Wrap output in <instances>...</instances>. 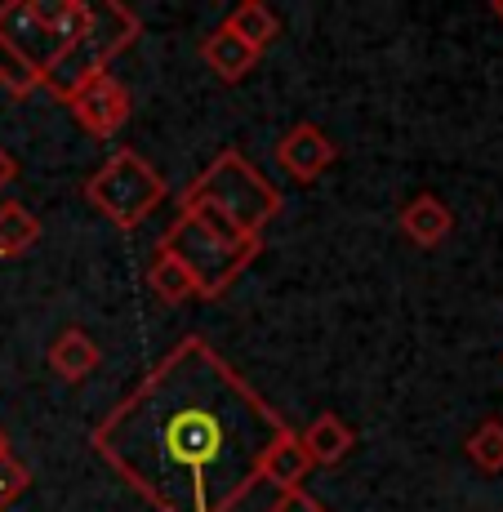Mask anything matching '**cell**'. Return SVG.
<instances>
[{
	"label": "cell",
	"instance_id": "1",
	"mask_svg": "<svg viewBox=\"0 0 503 512\" xmlns=\"http://www.w3.org/2000/svg\"><path fill=\"white\" fill-rule=\"evenodd\" d=\"M290 432L210 339L187 334L94 428V455L156 512H232Z\"/></svg>",
	"mask_w": 503,
	"mask_h": 512
},
{
	"label": "cell",
	"instance_id": "2",
	"mask_svg": "<svg viewBox=\"0 0 503 512\" xmlns=\"http://www.w3.org/2000/svg\"><path fill=\"white\" fill-rule=\"evenodd\" d=\"M161 250H170L187 268V277L196 285V299H219L259 259L263 236L241 232L223 214H214L210 205H179V219L165 228Z\"/></svg>",
	"mask_w": 503,
	"mask_h": 512
},
{
	"label": "cell",
	"instance_id": "3",
	"mask_svg": "<svg viewBox=\"0 0 503 512\" xmlns=\"http://www.w3.org/2000/svg\"><path fill=\"white\" fill-rule=\"evenodd\" d=\"M183 205H210L214 214H223L241 232L259 236L281 214V192L236 147H228L196 174V183L183 192Z\"/></svg>",
	"mask_w": 503,
	"mask_h": 512
},
{
	"label": "cell",
	"instance_id": "4",
	"mask_svg": "<svg viewBox=\"0 0 503 512\" xmlns=\"http://www.w3.org/2000/svg\"><path fill=\"white\" fill-rule=\"evenodd\" d=\"M138 32H143V23H138V14L130 5H121V0H107V5H94V18L90 27H85L81 41H72L63 49V54L54 58V63L41 72V85L54 98H72L81 90L85 81H94V76H107V67H112L116 54H125Z\"/></svg>",
	"mask_w": 503,
	"mask_h": 512
},
{
	"label": "cell",
	"instance_id": "5",
	"mask_svg": "<svg viewBox=\"0 0 503 512\" xmlns=\"http://www.w3.org/2000/svg\"><path fill=\"white\" fill-rule=\"evenodd\" d=\"M85 201H90L112 228L134 232L138 223L165 201V179L134 147H121V152L107 156L94 170V179L85 183Z\"/></svg>",
	"mask_w": 503,
	"mask_h": 512
},
{
	"label": "cell",
	"instance_id": "6",
	"mask_svg": "<svg viewBox=\"0 0 503 512\" xmlns=\"http://www.w3.org/2000/svg\"><path fill=\"white\" fill-rule=\"evenodd\" d=\"M0 45L14 58H23L27 67L41 72L63 54V32L54 23V5H41V0H5L0 5Z\"/></svg>",
	"mask_w": 503,
	"mask_h": 512
},
{
	"label": "cell",
	"instance_id": "7",
	"mask_svg": "<svg viewBox=\"0 0 503 512\" xmlns=\"http://www.w3.org/2000/svg\"><path fill=\"white\" fill-rule=\"evenodd\" d=\"M67 107H72L76 125H81L85 134H94V139H112V134L130 121V90L107 72V76L85 81L81 90L67 98Z\"/></svg>",
	"mask_w": 503,
	"mask_h": 512
},
{
	"label": "cell",
	"instance_id": "8",
	"mask_svg": "<svg viewBox=\"0 0 503 512\" xmlns=\"http://www.w3.org/2000/svg\"><path fill=\"white\" fill-rule=\"evenodd\" d=\"M334 156H339L334 139L321 130V125H312V121L285 130L281 143H276V165H281L294 183H317L321 174L334 165Z\"/></svg>",
	"mask_w": 503,
	"mask_h": 512
},
{
	"label": "cell",
	"instance_id": "9",
	"mask_svg": "<svg viewBox=\"0 0 503 512\" xmlns=\"http://www.w3.org/2000/svg\"><path fill=\"white\" fill-rule=\"evenodd\" d=\"M201 58L223 85H236V81H245V76L259 67L263 54L254 45H245L241 36H232L228 27H214V32L201 41Z\"/></svg>",
	"mask_w": 503,
	"mask_h": 512
},
{
	"label": "cell",
	"instance_id": "10",
	"mask_svg": "<svg viewBox=\"0 0 503 512\" xmlns=\"http://www.w3.org/2000/svg\"><path fill=\"white\" fill-rule=\"evenodd\" d=\"M401 232L410 236L414 245H423V250H432V245H441L450 236V228H455V214H450L446 201H437L432 192L414 196V201L401 210Z\"/></svg>",
	"mask_w": 503,
	"mask_h": 512
},
{
	"label": "cell",
	"instance_id": "11",
	"mask_svg": "<svg viewBox=\"0 0 503 512\" xmlns=\"http://www.w3.org/2000/svg\"><path fill=\"white\" fill-rule=\"evenodd\" d=\"M98 361H103V352H98V343L81 326H67L54 343H49V366H54V374L67 383L90 379L98 370Z\"/></svg>",
	"mask_w": 503,
	"mask_h": 512
},
{
	"label": "cell",
	"instance_id": "12",
	"mask_svg": "<svg viewBox=\"0 0 503 512\" xmlns=\"http://www.w3.org/2000/svg\"><path fill=\"white\" fill-rule=\"evenodd\" d=\"M352 441H357V432L348 428L339 415H317L308 423V428L299 432V446H303V455L312 459V468H330V464H339L343 455L352 450Z\"/></svg>",
	"mask_w": 503,
	"mask_h": 512
},
{
	"label": "cell",
	"instance_id": "13",
	"mask_svg": "<svg viewBox=\"0 0 503 512\" xmlns=\"http://www.w3.org/2000/svg\"><path fill=\"white\" fill-rule=\"evenodd\" d=\"M308 472H312V459L303 455L299 432H281L276 446L268 450V459H263V481H272L276 490H299Z\"/></svg>",
	"mask_w": 503,
	"mask_h": 512
},
{
	"label": "cell",
	"instance_id": "14",
	"mask_svg": "<svg viewBox=\"0 0 503 512\" xmlns=\"http://www.w3.org/2000/svg\"><path fill=\"white\" fill-rule=\"evenodd\" d=\"M228 27L232 36H241L245 45H254L263 54V49H268L272 41H276V32H281V23H276V14L268 5H263V0H245V5H236L232 14H228Z\"/></svg>",
	"mask_w": 503,
	"mask_h": 512
},
{
	"label": "cell",
	"instance_id": "15",
	"mask_svg": "<svg viewBox=\"0 0 503 512\" xmlns=\"http://www.w3.org/2000/svg\"><path fill=\"white\" fill-rule=\"evenodd\" d=\"M41 241V219L27 210L23 201H5L0 205V254H23Z\"/></svg>",
	"mask_w": 503,
	"mask_h": 512
},
{
	"label": "cell",
	"instance_id": "16",
	"mask_svg": "<svg viewBox=\"0 0 503 512\" xmlns=\"http://www.w3.org/2000/svg\"><path fill=\"white\" fill-rule=\"evenodd\" d=\"M147 285H152V290L161 294L165 303H187V299H196L192 277H187V268H183L179 259H174L170 250H156L152 268H147Z\"/></svg>",
	"mask_w": 503,
	"mask_h": 512
},
{
	"label": "cell",
	"instance_id": "17",
	"mask_svg": "<svg viewBox=\"0 0 503 512\" xmlns=\"http://www.w3.org/2000/svg\"><path fill=\"white\" fill-rule=\"evenodd\" d=\"M463 455L477 472H503V419H486L463 441Z\"/></svg>",
	"mask_w": 503,
	"mask_h": 512
},
{
	"label": "cell",
	"instance_id": "18",
	"mask_svg": "<svg viewBox=\"0 0 503 512\" xmlns=\"http://www.w3.org/2000/svg\"><path fill=\"white\" fill-rule=\"evenodd\" d=\"M27 486H32V472L18 464L14 450H9V441H5V432H0V512L14 504Z\"/></svg>",
	"mask_w": 503,
	"mask_h": 512
},
{
	"label": "cell",
	"instance_id": "19",
	"mask_svg": "<svg viewBox=\"0 0 503 512\" xmlns=\"http://www.w3.org/2000/svg\"><path fill=\"white\" fill-rule=\"evenodd\" d=\"M0 85H5L14 98H27L32 90H41V81H36V72L23 63V58H14L5 45H0Z\"/></svg>",
	"mask_w": 503,
	"mask_h": 512
},
{
	"label": "cell",
	"instance_id": "20",
	"mask_svg": "<svg viewBox=\"0 0 503 512\" xmlns=\"http://www.w3.org/2000/svg\"><path fill=\"white\" fill-rule=\"evenodd\" d=\"M268 512H330V508H325L317 495H308V490L299 486V490H281V499H276Z\"/></svg>",
	"mask_w": 503,
	"mask_h": 512
},
{
	"label": "cell",
	"instance_id": "21",
	"mask_svg": "<svg viewBox=\"0 0 503 512\" xmlns=\"http://www.w3.org/2000/svg\"><path fill=\"white\" fill-rule=\"evenodd\" d=\"M14 174H18V161L0 147V192H5V183H14Z\"/></svg>",
	"mask_w": 503,
	"mask_h": 512
},
{
	"label": "cell",
	"instance_id": "22",
	"mask_svg": "<svg viewBox=\"0 0 503 512\" xmlns=\"http://www.w3.org/2000/svg\"><path fill=\"white\" fill-rule=\"evenodd\" d=\"M490 14H495L499 23H503V0H490Z\"/></svg>",
	"mask_w": 503,
	"mask_h": 512
}]
</instances>
